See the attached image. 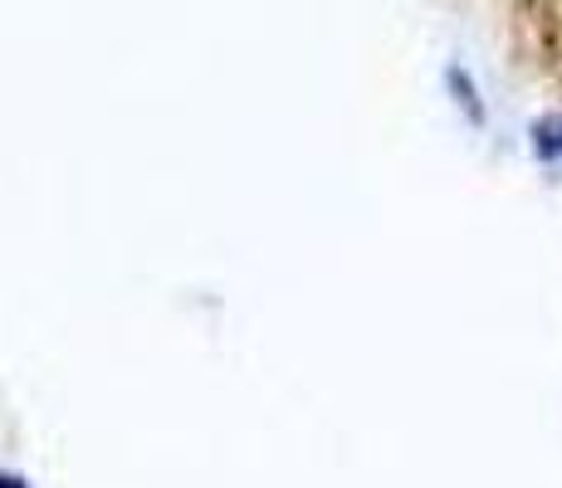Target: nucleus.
I'll list each match as a JSON object with an SVG mask.
<instances>
[{
	"label": "nucleus",
	"mask_w": 562,
	"mask_h": 488,
	"mask_svg": "<svg viewBox=\"0 0 562 488\" xmlns=\"http://www.w3.org/2000/svg\"><path fill=\"white\" fill-rule=\"evenodd\" d=\"M538 147L553 151V157H558V151H562V117H553V123L538 127Z\"/></svg>",
	"instance_id": "1"
},
{
	"label": "nucleus",
	"mask_w": 562,
	"mask_h": 488,
	"mask_svg": "<svg viewBox=\"0 0 562 488\" xmlns=\"http://www.w3.org/2000/svg\"><path fill=\"white\" fill-rule=\"evenodd\" d=\"M0 488H20V484L15 479H0Z\"/></svg>",
	"instance_id": "2"
}]
</instances>
